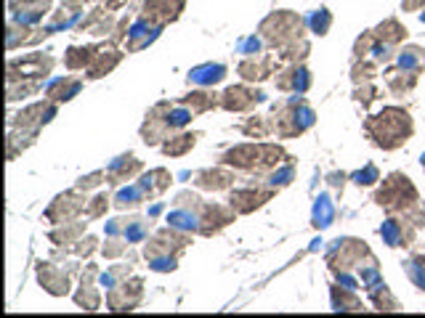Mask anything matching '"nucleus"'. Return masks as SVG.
<instances>
[{
	"label": "nucleus",
	"mask_w": 425,
	"mask_h": 318,
	"mask_svg": "<svg viewBox=\"0 0 425 318\" xmlns=\"http://www.w3.org/2000/svg\"><path fill=\"white\" fill-rule=\"evenodd\" d=\"M375 202L391 215H404L415 228L425 223V207L420 204V194L407 175L391 172L383 181L380 191L375 194Z\"/></svg>",
	"instance_id": "1"
},
{
	"label": "nucleus",
	"mask_w": 425,
	"mask_h": 318,
	"mask_svg": "<svg viewBox=\"0 0 425 318\" xmlns=\"http://www.w3.org/2000/svg\"><path fill=\"white\" fill-rule=\"evenodd\" d=\"M364 132L370 135V141L383 151H394L398 146H404L415 132L410 112L401 106H385L380 114H372L364 119Z\"/></svg>",
	"instance_id": "2"
},
{
	"label": "nucleus",
	"mask_w": 425,
	"mask_h": 318,
	"mask_svg": "<svg viewBox=\"0 0 425 318\" xmlns=\"http://www.w3.org/2000/svg\"><path fill=\"white\" fill-rule=\"evenodd\" d=\"M284 149L277 144H239L229 149L221 162L226 167H234L242 172H255V175H268V172L279 167L282 162H287Z\"/></svg>",
	"instance_id": "3"
},
{
	"label": "nucleus",
	"mask_w": 425,
	"mask_h": 318,
	"mask_svg": "<svg viewBox=\"0 0 425 318\" xmlns=\"http://www.w3.org/2000/svg\"><path fill=\"white\" fill-rule=\"evenodd\" d=\"M258 32H261V38H264L268 45L284 48V45H290V43L303 38V35H301V32H303V19L295 11H274L261 22Z\"/></svg>",
	"instance_id": "4"
},
{
	"label": "nucleus",
	"mask_w": 425,
	"mask_h": 318,
	"mask_svg": "<svg viewBox=\"0 0 425 318\" xmlns=\"http://www.w3.org/2000/svg\"><path fill=\"white\" fill-rule=\"evenodd\" d=\"M314 109L305 104L301 96H292L287 104L279 109L277 119H274V130L282 138H298L301 132H305L314 125Z\"/></svg>",
	"instance_id": "5"
},
{
	"label": "nucleus",
	"mask_w": 425,
	"mask_h": 318,
	"mask_svg": "<svg viewBox=\"0 0 425 318\" xmlns=\"http://www.w3.org/2000/svg\"><path fill=\"white\" fill-rule=\"evenodd\" d=\"M367 255H370V247L359 238H335L327 250V265L332 268V273H338V271L361 265V257Z\"/></svg>",
	"instance_id": "6"
},
{
	"label": "nucleus",
	"mask_w": 425,
	"mask_h": 318,
	"mask_svg": "<svg viewBox=\"0 0 425 318\" xmlns=\"http://www.w3.org/2000/svg\"><path fill=\"white\" fill-rule=\"evenodd\" d=\"M53 56L48 53H27L22 59H11L8 61V82H19V80H45L53 69Z\"/></svg>",
	"instance_id": "7"
},
{
	"label": "nucleus",
	"mask_w": 425,
	"mask_h": 318,
	"mask_svg": "<svg viewBox=\"0 0 425 318\" xmlns=\"http://www.w3.org/2000/svg\"><path fill=\"white\" fill-rule=\"evenodd\" d=\"M189 247V236H186V231H178V228H159L154 236L149 238V244H146V260L149 257H159V255H168V257H178L181 252Z\"/></svg>",
	"instance_id": "8"
},
{
	"label": "nucleus",
	"mask_w": 425,
	"mask_h": 318,
	"mask_svg": "<svg viewBox=\"0 0 425 318\" xmlns=\"http://www.w3.org/2000/svg\"><path fill=\"white\" fill-rule=\"evenodd\" d=\"M56 117V101H38V104H29L27 109H22L19 114L11 117V128L22 132H38L43 125H48Z\"/></svg>",
	"instance_id": "9"
},
{
	"label": "nucleus",
	"mask_w": 425,
	"mask_h": 318,
	"mask_svg": "<svg viewBox=\"0 0 425 318\" xmlns=\"http://www.w3.org/2000/svg\"><path fill=\"white\" fill-rule=\"evenodd\" d=\"M85 207H88V202H85V197H80V188H75V191H64L53 199L51 207L45 210V218L56 225L72 223L75 218L85 212Z\"/></svg>",
	"instance_id": "10"
},
{
	"label": "nucleus",
	"mask_w": 425,
	"mask_h": 318,
	"mask_svg": "<svg viewBox=\"0 0 425 318\" xmlns=\"http://www.w3.org/2000/svg\"><path fill=\"white\" fill-rule=\"evenodd\" d=\"M274 194H277L274 186H268V188H264V186H242V188H234L229 194V207L237 215H247V212L264 207Z\"/></svg>",
	"instance_id": "11"
},
{
	"label": "nucleus",
	"mask_w": 425,
	"mask_h": 318,
	"mask_svg": "<svg viewBox=\"0 0 425 318\" xmlns=\"http://www.w3.org/2000/svg\"><path fill=\"white\" fill-rule=\"evenodd\" d=\"M144 297V281L141 278H125L120 287L106 292V305L109 310H136Z\"/></svg>",
	"instance_id": "12"
},
{
	"label": "nucleus",
	"mask_w": 425,
	"mask_h": 318,
	"mask_svg": "<svg viewBox=\"0 0 425 318\" xmlns=\"http://www.w3.org/2000/svg\"><path fill=\"white\" fill-rule=\"evenodd\" d=\"M261 101H266L264 91L247 88V85H231V88H226L221 93V106L226 112H247V109H252Z\"/></svg>",
	"instance_id": "13"
},
{
	"label": "nucleus",
	"mask_w": 425,
	"mask_h": 318,
	"mask_svg": "<svg viewBox=\"0 0 425 318\" xmlns=\"http://www.w3.org/2000/svg\"><path fill=\"white\" fill-rule=\"evenodd\" d=\"M184 6L186 0H146L144 8H141V16L149 19V22H154V24L165 26L181 16Z\"/></svg>",
	"instance_id": "14"
},
{
	"label": "nucleus",
	"mask_w": 425,
	"mask_h": 318,
	"mask_svg": "<svg viewBox=\"0 0 425 318\" xmlns=\"http://www.w3.org/2000/svg\"><path fill=\"white\" fill-rule=\"evenodd\" d=\"M38 281H40V287L48 292V294H53V297H64V294H69V271L59 268V265L40 263Z\"/></svg>",
	"instance_id": "15"
},
{
	"label": "nucleus",
	"mask_w": 425,
	"mask_h": 318,
	"mask_svg": "<svg viewBox=\"0 0 425 318\" xmlns=\"http://www.w3.org/2000/svg\"><path fill=\"white\" fill-rule=\"evenodd\" d=\"M48 11H51V0H11V19L19 24H40Z\"/></svg>",
	"instance_id": "16"
},
{
	"label": "nucleus",
	"mask_w": 425,
	"mask_h": 318,
	"mask_svg": "<svg viewBox=\"0 0 425 318\" xmlns=\"http://www.w3.org/2000/svg\"><path fill=\"white\" fill-rule=\"evenodd\" d=\"M159 32H162V26L154 24V22H149V19H138V22H133L131 29H128V40H125V48L128 53H136V51H144L146 45H152L154 40L159 38Z\"/></svg>",
	"instance_id": "17"
},
{
	"label": "nucleus",
	"mask_w": 425,
	"mask_h": 318,
	"mask_svg": "<svg viewBox=\"0 0 425 318\" xmlns=\"http://www.w3.org/2000/svg\"><path fill=\"white\" fill-rule=\"evenodd\" d=\"M380 236L388 247H410L412 238H415V225L404 218L398 220L396 215H391L383 225H380Z\"/></svg>",
	"instance_id": "18"
},
{
	"label": "nucleus",
	"mask_w": 425,
	"mask_h": 318,
	"mask_svg": "<svg viewBox=\"0 0 425 318\" xmlns=\"http://www.w3.org/2000/svg\"><path fill=\"white\" fill-rule=\"evenodd\" d=\"M277 88L279 91H290L303 96L311 88V72L303 64H290L287 69H282L277 75Z\"/></svg>",
	"instance_id": "19"
},
{
	"label": "nucleus",
	"mask_w": 425,
	"mask_h": 318,
	"mask_svg": "<svg viewBox=\"0 0 425 318\" xmlns=\"http://www.w3.org/2000/svg\"><path fill=\"white\" fill-rule=\"evenodd\" d=\"M242 80L247 82H264L274 75V59L271 56H247L237 69Z\"/></svg>",
	"instance_id": "20"
},
{
	"label": "nucleus",
	"mask_w": 425,
	"mask_h": 318,
	"mask_svg": "<svg viewBox=\"0 0 425 318\" xmlns=\"http://www.w3.org/2000/svg\"><path fill=\"white\" fill-rule=\"evenodd\" d=\"M96 265H88L85 268V273H82V281H80V289L78 294H75V303H78V308H82V310H99V305H101V297H99V292H96V287H93V278H96Z\"/></svg>",
	"instance_id": "21"
},
{
	"label": "nucleus",
	"mask_w": 425,
	"mask_h": 318,
	"mask_svg": "<svg viewBox=\"0 0 425 318\" xmlns=\"http://www.w3.org/2000/svg\"><path fill=\"white\" fill-rule=\"evenodd\" d=\"M234 172L224 170V167H215V170H199L194 175V186L197 188H205V191H224V188H231L234 186Z\"/></svg>",
	"instance_id": "22"
},
{
	"label": "nucleus",
	"mask_w": 425,
	"mask_h": 318,
	"mask_svg": "<svg viewBox=\"0 0 425 318\" xmlns=\"http://www.w3.org/2000/svg\"><path fill=\"white\" fill-rule=\"evenodd\" d=\"M229 69L224 64H199L189 72V82L197 85V88H212L218 82H224Z\"/></svg>",
	"instance_id": "23"
},
{
	"label": "nucleus",
	"mask_w": 425,
	"mask_h": 318,
	"mask_svg": "<svg viewBox=\"0 0 425 318\" xmlns=\"http://www.w3.org/2000/svg\"><path fill=\"white\" fill-rule=\"evenodd\" d=\"M82 91V82L75 77H53L45 82V96L51 98V101H72L78 93Z\"/></svg>",
	"instance_id": "24"
},
{
	"label": "nucleus",
	"mask_w": 425,
	"mask_h": 318,
	"mask_svg": "<svg viewBox=\"0 0 425 318\" xmlns=\"http://www.w3.org/2000/svg\"><path fill=\"white\" fill-rule=\"evenodd\" d=\"M122 61V53L117 51V48H99V53H96V59L91 61V66L85 69L88 75L85 77L88 80H99L104 77V75H109L115 66Z\"/></svg>",
	"instance_id": "25"
},
{
	"label": "nucleus",
	"mask_w": 425,
	"mask_h": 318,
	"mask_svg": "<svg viewBox=\"0 0 425 318\" xmlns=\"http://www.w3.org/2000/svg\"><path fill=\"white\" fill-rule=\"evenodd\" d=\"M138 172H141V162L133 154H122V157L112 159V165L106 167V178H109V183H120V181H131Z\"/></svg>",
	"instance_id": "26"
},
{
	"label": "nucleus",
	"mask_w": 425,
	"mask_h": 318,
	"mask_svg": "<svg viewBox=\"0 0 425 318\" xmlns=\"http://www.w3.org/2000/svg\"><path fill=\"white\" fill-rule=\"evenodd\" d=\"M171 181L173 175L165 167H157V170H149L146 175H141V181H138V186L144 188L146 199H154L159 197V194H165L168 188H171Z\"/></svg>",
	"instance_id": "27"
},
{
	"label": "nucleus",
	"mask_w": 425,
	"mask_h": 318,
	"mask_svg": "<svg viewBox=\"0 0 425 318\" xmlns=\"http://www.w3.org/2000/svg\"><path fill=\"white\" fill-rule=\"evenodd\" d=\"M385 85H388V91L394 93V96H404V93H410L415 85H417V72H410V69H388L385 72Z\"/></svg>",
	"instance_id": "28"
},
{
	"label": "nucleus",
	"mask_w": 425,
	"mask_h": 318,
	"mask_svg": "<svg viewBox=\"0 0 425 318\" xmlns=\"http://www.w3.org/2000/svg\"><path fill=\"white\" fill-rule=\"evenodd\" d=\"M99 48L96 45H72L69 51L64 53V66L69 72H78V69H88L91 61L96 59Z\"/></svg>",
	"instance_id": "29"
},
{
	"label": "nucleus",
	"mask_w": 425,
	"mask_h": 318,
	"mask_svg": "<svg viewBox=\"0 0 425 318\" xmlns=\"http://www.w3.org/2000/svg\"><path fill=\"white\" fill-rule=\"evenodd\" d=\"M197 132H178V135H168L162 144V154L165 157H184L186 151H192L197 144Z\"/></svg>",
	"instance_id": "30"
},
{
	"label": "nucleus",
	"mask_w": 425,
	"mask_h": 318,
	"mask_svg": "<svg viewBox=\"0 0 425 318\" xmlns=\"http://www.w3.org/2000/svg\"><path fill=\"white\" fill-rule=\"evenodd\" d=\"M181 104L189 106L194 114H202V112H210L215 106H221V96H215L212 91L205 88V91H192L189 96H184Z\"/></svg>",
	"instance_id": "31"
},
{
	"label": "nucleus",
	"mask_w": 425,
	"mask_h": 318,
	"mask_svg": "<svg viewBox=\"0 0 425 318\" xmlns=\"http://www.w3.org/2000/svg\"><path fill=\"white\" fill-rule=\"evenodd\" d=\"M372 35L377 40H383V43H388V45H398L401 40L407 38V26L401 24L398 19H385L383 24H377L372 29Z\"/></svg>",
	"instance_id": "32"
},
{
	"label": "nucleus",
	"mask_w": 425,
	"mask_h": 318,
	"mask_svg": "<svg viewBox=\"0 0 425 318\" xmlns=\"http://www.w3.org/2000/svg\"><path fill=\"white\" fill-rule=\"evenodd\" d=\"M396 64L401 69H410V72H425V51L420 45H407L396 53Z\"/></svg>",
	"instance_id": "33"
},
{
	"label": "nucleus",
	"mask_w": 425,
	"mask_h": 318,
	"mask_svg": "<svg viewBox=\"0 0 425 318\" xmlns=\"http://www.w3.org/2000/svg\"><path fill=\"white\" fill-rule=\"evenodd\" d=\"M149 234V220L141 215H131V218H122V238H128L131 244L136 241H144Z\"/></svg>",
	"instance_id": "34"
},
{
	"label": "nucleus",
	"mask_w": 425,
	"mask_h": 318,
	"mask_svg": "<svg viewBox=\"0 0 425 318\" xmlns=\"http://www.w3.org/2000/svg\"><path fill=\"white\" fill-rule=\"evenodd\" d=\"M144 202H146V194L138 183L128 186V188H120L117 194H115V207H117V210H133V207H138V204H144Z\"/></svg>",
	"instance_id": "35"
},
{
	"label": "nucleus",
	"mask_w": 425,
	"mask_h": 318,
	"mask_svg": "<svg viewBox=\"0 0 425 318\" xmlns=\"http://www.w3.org/2000/svg\"><path fill=\"white\" fill-rule=\"evenodd\" d=\"M332 308H335V310H361L364 305H361V300L354 294V289L338 284V287H332Z\"/></svg>",
	"instance_id": "36"
},
{
	"label": "nucleus",
	"mask_w": 425,
	"mask_h": 318,
	"mask_svg": "<svg viewBox=\"0 0 425 318\" xmlns=\"http://www.w3.org/2000/svg\"><path fill=\"white\" fill-rule=\"evenodd\" d=\"M370 303L377 308V310H398V303H396V297L388 292V287H385V281L380 278L377 284H372L370 289Z\"/></svg>",
	"instance_id": "37"
},
{
	"label": "nucleus",
	"mask_w": 425,
	"mask_h": 318,
	"mask_svg": "<svg viewBox=\"0 0 425 318\" xmlns=\"http://www.w3.org/2000/svg\"><path fill=\"white\" fill-rule=\"evenodd\" d=\"M314 225L317 228H327V225H332V220H335V204H332V199L327 197V194H319L317 202H314Z\"/></svg>",
	"instance_id": "38"
},
{
	"label": "nucleus",
	"mask_w": 425,
	"mask_h": 318,
	"mask_svg": "<svg viewBox=\"0 0 425 318\" xmlns=\"http://www.w3.org/2000/svg\"><path fill=\"white\" fill-rule=\"evenodd\" d=\"M82 234H85V223H62V228H53L48 238L53 244H72V241H80Z\"/></svg>",
	"instance_id": "39"
},
{
	"label": "nucleus",
	"mask_w": 425,
	"mask_h": 318,
	"mask_svg": "<svg viewBox=\"0 0 425 318\" xmlns=\"http://www.w3.org/2000/svg\"><path fill=\"white\" fill-rule=\"evenodd\" d=\"M311 51V45H308V40H295L290 45H284V48H279V56L284 59V61H290V64H301L305 56Z\"/></svg>",
	"instance_id": "40"
},
{
	"label": "nucleus",
	"mask_w": 425,
	"mask_h": 318,
	"mask_svg": "<svg viewBox=\"0 0 425 318\" xmlns=\"http://www.w3.org/2000/svg\"><path fill=\"white\" fill-rule=\"evenodd\" d=\"M292 178H295V167H292V162H282L279 167L266 175V183L274 186V188H282V186H290Z\"/></svg>",
	"instance_id": "41"
},
{
	"label": "nucleus",
	"mask_w": 425,
	"mask_h": 318,
	"mask_svg": "<svg viewBox=\"0 0 425 318\" xmlns=\"http://www.w3.org/2000/svg\"><path fill=\"white\" fill-rule=\"evenodd\" d=\"M128 276H131V265H112L106 273L99 276V281H101V287H106V292H109L115 289V287H120Z\"/></svg>",
	"instance_id": "42"
},
{
	"label": "nucleus",
	"mask_w": 425,
	"mask_h": 318,
	"mask_svg": "<svg viewBox=\"0 0 425 318\" xmlns=\"http://www.w3.org/2000/svg\"><path fill=\"white\" fill-rule=\"evenodd\" d=\"M330 24H332V13L327 8H319L308 16V26H311V32L314 35H327L330 32Z\"/></svg>",
	"instance_id": "43"
},
{
	"label": "nucleus",
	"mask_w": 425,
	"mask_h": 318,
	"mask_svg": "<svg viewBox=\"0 0 425 318\" xmlns=\"http://www.w3.org/2000/svg\"><path fill=\"white\" fill-rule=\"evenodd\" d=\"M40 91V80H22V85L16 82H8V101H19V98H27L29 93Z\"/></svg>",
	"instance_id": "44"
},
{
	"label": "nucleus",
	"mask_w": 425,
	"mask_h": 318,
	"mask_svg": "<svg viewBox=\"0 0 425 318\" xmlns=\"http://www.w3.org/2000/svg\"><path fill=\"white\" fill-rule=\"evenodd\" d=\"M242 130L247 132V135H255V138H266L268 132L274 130V122H268L266 117H250Z\"/></svg>",
	"instance_id": "45"
},
{
	"label": "nucleus",
	"mask_w": 425,
	"mask_h": 318,
	"mask_svg": "<svg viewBox=\"0 0 425 318\" xmlns=\"http://www.w3.org/2000/svg\"><path fill=\"white\" fill-rule=\"evenodd\" d=\"M106 210H109V197H106V194H99V197H93L91 202H88L85 218H88V220H99Z\"/></svg>",
	"instance_id": "46"
},
{
	"label": "nucleus",
	"mask_w": 425,
	"mask_h": 318,
	"mask_svg": "<svg viewBox=\"0 0 425 318\" xmlns=\"http://www.w3.org/2000/svg\"><path fill=\"white\" fill-rule=\"evenodd\" d=\"M351 181H354L356 186H372L375 181H380V170H377L375 165H367L364 170L354 172V175H351Z\"/></svg>",
	"instance_id": "47"
},
{
	"label": "nucleus",
	"mask_w": 425,
	"mask_h": 318,
	"mask_svg": "<svg viewBox=\"0 0 425 318\" xmlns=\"http://www.w3.org/2000/svg\"><path fill=\"white\" fill-rule=\"evenodd\" d=\"M128 238H122V236H109V241H106L104 247H101V252H104V257H120L122 252L128 250Z\"/></svg>",
	"instance_id": "48"
},
{
	"label": "nucleus",
	"mask_w": 425,
	"mask_h": 318,
	"mask_svg": "<svg viewBox=\"0 0 425 318\" xmlns=\"http://www.w3.org/2000/svg\"><path fill=\"white\" fill-rule=\"evenodd\" d=\"M351 75H354V82L356 85H361V82H370L372 77H375V66L370 64V61H364L361 59V64H354V69H351Z\"/></svg>",
	"instance_id": "49"
},
{
	"label": "nucleus",
	"mask_w": 425,
	"mask_h": 318,
	"mask_svg": "<svg viewBox=\"0 0 425 318\" xmlns=\"http://www.w3.org/2000/svg\"><path fill=\"white\" fill-rule=\"evenodd\" d=\"M404 268H407V273H410L412 281H415V284L425 292V265H420V260L415 257V260H407V263H404Z\"/></svg>",
	"instance_id": "50"
},
{
	"label": "nucleus",
	"mask_w": 425,
	"mask_h": 318,
	"mask_svg": "<svg viewBox=\"0 0 425 318\" xmlns=\"http://www.w3.org/2000/svg\"><path fill=\"white\" fill-rule=\"evenodd\" d=\"M261 48H264V43H261V38H255V35H250V38H245L242 43H239L237 51L247 59V56H261Z\"/></svg>",
	"instance_id": "51"
},
{
	"label": "nucleus",
	"mask_w": 425,
	"mask_h": 318,
	"mask_svg": "<svg viewBox=\"0 0 425 318\" xmlns=\"http://www.w3.org/2000/svg\"><path fill=\"white\" fill-rule=\"evenodd\" d=\"M104 178H106V170H96V172H91V175H82L78 181V188L80 191H91V188L104 183Z\"/></svg>",
	"instance_id": "52"
},
{
	"label": "nucleus",
	"mask_w": 425,
	"mask_h": 318,
	"mask_svg": "<svg viewBox=\"0 0 425 318\" xmlns=\"http://www.w3.org/2000/svg\"><path fill=\"white\" fill-rule=\"evenodd\" d=\"M375 98H377V88H375V85H370V82H361V88H356V101L361 106H370Z\"/></svg>",
	"instance_id": "53"
},
{
	"label": "nucleus",
	"mask_w": 425,
	"mask_h": 318,
	"mask_svg": "<svg viewBox=\"0 0 425 318\" xmlns=\"http://www.w3.org/2000/svg\"><path fill=\"white\" fill-rule=\"evenodd\" d=\"M93 250H96V238L93 236H85L80 238V241H75V255H80V257H88Z\"/></svg>",
	"instance_id": "54"
},
{
	"label": "nucleus",
	"mask_w": 425,
	"mask_h": 318,
	"mask_svg": "<svg viewBox=\"0 0 425 318\" xmlns=\"http://www.w3.org/2000/svg\"><path fill=\"white\" fill-rule=\"evenodd\" d=\"M404 11H425V0H401Z\"/></svg>",
	"instance_id": "55"
},
{
	"label": "nucleus",
	"mask_w": 425,
	"mask_h": 318,
	"mask_svg": "<svg viewBox=\"0 0 425 318\" xmlns=\"http://www.w3.org/2000/svg\"><path fill=\"white\" fill-rule=\"evenodd\" d=\"M122 6H128V0H104V8L106 11H117Z\"/></svg>",
	"instance_id": "56"
},
{
	"label": "nucleus",
	"mask_w": 425,
	"mask_h": 318,
	"mask_svg": "<svg viewBox=\"0 0 425 318\" xmlns=\"http://www.w3.org/2000/svg\"><path fill=\"white\" fill-rule=\"evenodd\" d=\"M343 181H345V175H343V172H340V175H338V172H335V175H330V183L335 186V188H338V186L343 188Z\"/></svg>",
	"instance_id": "57"
},
{
	"label": "nucleus",
	"mask_w": 425,
	"mask_h": 318,
	"mask_svg": "<svg viewBox=\"0 0 425 318\" xmlns=\"http://www.w3.org/2000/svg\"><path fill=\"white\" fill-rule=\"evenodd\" d=\"M420 162H423V170H425V154H423V159H420Z\"/></svg>",
	"instance_id": "58"
},
{
	"label": "nucleus",
	"mask_w": 425,
	"mask_h": 318,
	"mask_svg": "<svg viewBox=\"0 0 425 318\" xmlns=\"http://www.w3.org/2000/svg\"><path fill=\"white\" fill-rule=\"evenodd\" d=\"M420 19H423V22H425V11H423V16H420Z\"/></svg>",
	"instance_id": "59"
}]
</instances>
